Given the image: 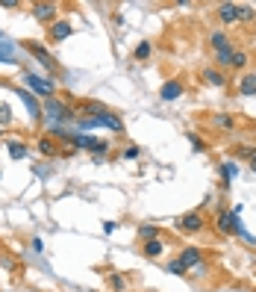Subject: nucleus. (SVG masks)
I'll use <instances>...</instances> for the list:
<instances>
[{
    "instance_id": "obj_18",
    "label": "nucleus",
    "mask_w": 256,
    "mask_h": 292,
    "mask_svg": "<svg viewBox=\"0 0 256 292\" xmlns=\"http://www.w3.org/2000/svg\"><path fill=\"white\" fill-rule=\"evenodd\" d=\"M233 48H227V51H218L215 53V62H218V65H221V68H227V65H233Z\"/></svg>"
},
{
    "instance_id": "obj_9",
    "label": "nucleus",
    "mask_w": 256,
    "mask_h": 292,
    "mask_svg": "<svg viewBox=\"0 0 256 292\" xmlns=\"http://www.w3.org/2000/svg\"><path fill=\"white\" fill-rule=\"evenodd\" d=\"M68 35H71V24H68V21H56V24L50 27V38H53V41H65Z\"/></svg>"
},
{
    "instance_id": "obj_30",
    "label": "nucleus",
    "mask_w": 256,
    "mask_h": 292,
    "mask_svg": "<svg viewBox=\"0 0 256 292\" xmlns=\"http://www.w3.org/2000/svg\"><path fill=\"white\" fill-rule=\"evenodd\" d=\"M3 9H18V0H0Z\"/></svg>"
},
{
    "instance_id": "obj_34",
    "label": "nucleus",
    "mask_w": 256,
    "mask_h": 292,
    "mask_svg": "<svg viewBox=\"0 0 256 292\" xmlns=\"http://www.w3.org/2000/svg\"><path fill=\"white\" fill-rule=\"evenodd\" d=\"M253 172H256V169H253Z\"/></svg>"
},
{
    "instance_id": "obj_16",
    "label": "nucleus",
    "mask_w": 256,
    "mask_h": 292,
    "mask_svg": "<svg viewBox=\"0 0 256 292\" xmlns=\"http://www.w3.org/2000/svg\"><path fill=\"white\" fill-rule=\"evenodd\" d=\"M221 174H224V180H227V183H233V180L239 177V165H236V162H224Z\"/></svg>"
},
{
    "instance_id": "obj_17",
    "label": "nucleus",
    "mask_w": 256,
    "mask_h": 292,
    "mask_svg": "<svg viewBox=\"0 0 256 292\" xmlns=\"http://www.w3.org/2000/svg\"><path fill=\"white\" fill-rule=\"evenodd\" d=\"M162 248H165V245H162V239L144 242V254H147V257H159V254H162Z\"/></svg>"
},
{
    "instance_id": "obj_14",
    "label": "nucleus",
    "mask_w": 256,
    "mask_h": 292,
    "mask_svg": "<svg viewBox=\"0 0 256 292\" xmlns=\"http://www.w3.org/2000/svg\"><path fill=\"white\" fill-rule=\"evenodd\" d=\"M239 92L244 95V98H253V95H256V74H247V77L241 80Z\"/></svg>"
},
{
    "instance_id": "obj_15",
    "label": "nucleus",
    "mask_w": 256,
    "mask_h": 292,
    "mask_svg": "<svg viewBox=\"0 0 256 292\" xmlns=\"http://www.w3.org/2000/svg\"><path fill=\"white\" fill-rule=\"evenodd\" d=\"M203 83H209V86H224L227 80H224V74H221V71L206 68V71H203Z\"/></svg>"
},
{
    "instance_id": "obj_24",
    "label": "nucleus",
    "mask_w": 256,
    "mask_h": 292,
    "mask_svg": "<svg viewBox=\"0 0 256 292\" xmlns=\"http://www.w3.org/2000/svg\"><path fill=\"white\" fill-rule=\"evenodd\" d=\"M233 65H236V68H244V65H247V53L236 51L233 53Z\"/></svg>"
},
{
    "instance_id": "obj_25",
    "label": "nucleus",
    "mask_w": 256,
    "mask_h": 292,
    "mask_svg": "<svg viewBox=\"0 0 256 292\" xmlns=\"http://www.w3.org/2000/svg\"><path fill=\"white\" fill-rule=\"evenodd\" d=\"M147 56H150V45H147V41H141V45L136 48V59H147Z\"/></svg>"
},
{
    "instance_id": "obj_10",
    "label": "nucleus",
    "mask_w": 256,
    "mask_h": 292,
    "mask_svg": "<svg viewBox=\"0 0 256 292\" xmlns=\"http://www.w3.org/2000/svg\"><path fill=\"white\" fill-rule=\"evenodd\" d=\"M53 12H56V3H35L33 6V15L38 21H53Z\"/></svg>"
},
{
    "instance_id": "obj_19",
    "label": "nucleus",
    "mask_w": 256,
    "mask_h": 292,
    "mask_svg": "<svg viewBox=\"0 0 256 292\" xmlns=\"http://www.w3.org/2000/svg\"><path fill=\"white\" fill-rule=\"evenodd\" d=\"M9 156L12 159H24L27 156V145L24 142H9Z\"/></svg>"
},
{
    "instance_id": "obj_4",
    "label": "nucleus",
    "mask_w": 256,
    "mask_h": 292,
    "mask_svg": "<svg viewBox=\"0 0 256 292\" xmlns=\"http://www.w3.org/2000/svg\"><path fill=\"white\" fill-rule=\"evenodd\" d=\"M27 48H30V53H33V56H35V59H38V62H41V65H44L47 71H59L56 59H53V56H50L47 51H44L41 45H27Z\"/></svg>"
},
{
    "instance_id": "obj_27",
    "label": "nucleus",
    "mask_w": 256,
    "mask_h": 292,
    "mask_svg": "<svg viewBox=\"0 0 256 292\" xmlns=\"http://www.w3.org/2000/svg\"><path fill=\"white\" fill-rule=\"evenodd\" d=\"M188 142H191V148H194V151H203V148H206V145H203L197 136H194V133H188Z\"/></svg>"
},
{
    "instance_id": "obj_28",
    "label": "nucleus",
    "mask_w": 256,
    "mask_h": 292,
    "mask_svg": "<svg viewBox=\"0 0 256 292\" xmlns=\"http://www.w3.org/2000/svg\"><path fill=\"white\" fill-rule=\"evenodd\" d=\"M138 154H141V151H138L136 145H130V148H127V151H124V156H127V159H136Z\"/></svg>"
},
{
    "instance_id": "obj_20",
    "label": "nucleus",
    "mask_w": 256,
    "mask_h": 292,
    "mask_svg": "<svg viewBox=\"0 0 256 292\" xmlns=\"http://www.w3.org/2000/svg\"><path fill=\"white\" fill-rule=\"evenodd\" d=\"M138 236L144 242H150V239H159V230H156L153 224H144V227H138Z\"/></svg>"
},
{
    "instance_id": "obj_12",
    "label": "nucleus",
    "mask_w": 256,
    "mask_h": 292,
    "mask_svg": "<svg viewBox=\"0 0 256 292\" xmlns=\"http://www.w3.org/2000/svg\"><path fill=\"white\" fill-rule=\"evenodd\" d=\"M0 62H15V45L9 38H0Z\"/></svg>"
},
{
    "instance_id": "obj_11",
    "label": "nucleus",
    "mask_w": 256,
    "mask_h": 292,
    "mask_svg": "<svg viewBox=\"0 0 256 292\" xmlns=\"http://www.w3.org/2000/svg\"><path fill=\"white\" fill-rule=\"evenodd\" d=\"M180 95H183V86H180V83H174V80L159 89V98H162V101H174V98H180Z\"/></svg>"
},
{
    "instance_id": "obj_6",
    "label": "nucleus",
    "mask_w": 256,
    "mask_h": 292,
    "mask_svg": "<svg viewBox=\"0 0 256 292\" xmlns=\"http://www.w3.org/2000/svg\"><path fill=\"white\" fill-rule=\"evenodd\" d=\"M180 263L186 266V272H188V269H197V266L203 263V257H200V251H197V248H186V251L180 254Z\"/></svg>"
},
{
    "instance_id": "obj_29",
    "label": "nucleus",
    "mask_w": 256,
    "mask_h": 292,
    "mask_svg": "<svg viewBox=\"0 0 256 292\" xmlns=\"http://www.w3.org/2000/svg\"><path fill=\"white\" fill-rule=\"evenodd\" d=\"M109 283H112L115 289H124V277H121V275H112V277H109Z\"/></svg>"
},
{
    "instance_id": "obj_23",
    "label": "nucleus",
    "mask_w": 256,
    "mask_h": 292,
    "mask_svg": "<svg viewBox=\"0 0 256 292\" xmlns=\"http://www.w3.org/2000/svg\"><path fill=\"white\" fill-rule=\"evenodd\" d=\"M256 12L250 9V6H239V21H253Z\"/></svg>"
},
{
    "instance_id": "obj_8",
    "label": "nucleus",
    "mask_w": 256,
    "mask_h": 292,
    "mask_svg": "<svg viewBox=\"0 0 256 292\" xmlns=\"http://www.w3.org/2000/svg\"><path fill=\"white\" fill-rule=\"evenodd\" d=\"M218 18H221L224 24H233V21H239V6H236V3H221Z\"/></svg>"
},
{
    "instance_id": "obj_13",
    "label": "nucleus",
    "mask_w": 256,
    "mask_h": 292,
    "mask_svg": "<svg viewBox=\"0 0 256 292\" xmlns=\"http://www.w3.org/2000/svg\"><path fill=\"white\" fill-rule=\"evenodd\" d=\"M209 45H212V48H215V53H218V51H227V48H230V38H227V33H221V30H218V33L209 35Z\"/></svg>"
},
{
    "instance_id": "obj_31",
    "label": "nucleus",
    "mask_w": 256,
    "mask_h": 292,
    "mask_svg": "<svg viewBox=\"0 0 256 292\" xmlns=\"http://www.w3.org/2000/svg\"><path fill=\"white\" fill-rule=\"evenodd\" d=\"M9 118H12V112L3 106V109H0V121H3V124H9Z\"/></svg>"
},
{
    "instance_id": "obj_1",
    "label": "nucleus",
    "mask_w": 256,
    "mask_h": 292,
    "mask_svg": "<svg viewBox=\"0 0 256 292\" xmlns=\"http://www.w3.org/2000/svg\"><path fill=\"white\" fill-rule=\"evenodd\" d=\"M44 112H47V121H50L53 127H59V121H71V118H74L71 106H68L65 101H59V98H47V103H44Z\"/></svg>"
},
{
    "instance_id": "obj_3",
    "label": "nucleus",
    "mask_w": 256,
    "mask_h": 292,
    "mask_svg": "<svg viewBox=\"0 0 256 292\" xmlns=\"http://www.w3.org/2000/svg\"><path fill=\"white\" fill-rule=\"evenodd\" d=\"M180 230L183 233H197V230H203V216L200 213H186V216H180Z\"/></svg>"
},
{
    "instance_id": "obj_5",
    "label": "nucleus",
    "mask_w": 256,
    "mask_h": 292,
    "mask_svg": "<svg viewBox=\"0 0 256 292\" xmlns=\"http://www.w3.org/2000/svg\"><path fill=\"white\" fill-rule=\"evenodd\" d=\"M15 92H18V95H21V101H24V106L30 109V115H33V118H38V112H41V106H38V101H35V98H33V92H30V89H24V86H18Z\"/></svg>"
},
{
    "instance_id": "obj_22",
    "label": "nucleus",
    "mask_w": 256,
    "mask_h": 292,
    "mask_svg": "<svg viewBox=\"0 0 256 292\" xmlns=\"http://www.w3.org/2000/svg\"><path fill=\"white\" fill-rule=\"evenodd\" d=\"M212 124H215V127H221V130H233V127H236L230 115H215V118H212Z\"/></svg>"
},
{
    "instance_id": "obj_2",
    "label": "nucleus",
    "mask_w": 256,
    "mask_h": 292,
    "mask_svg": "<svg viewBox=\"0 0 256 292\" xmlns=\"http://www.w3.org/2000/svg\"><path fill=\"white\" fill-rule=\"evenodd\" d=\"M24 83L33 89L35 95L53 98V83H50V80H44V77H35V74H24Z\"/></svg>"
},
{
    "instance_id": "obj_21",
    "label": "nucleus",
    "mask_w": 256,
    "mask_h": 292,
    "mask_svg": "<svg viewBox=\"0 0 256 292\" xmlns=\"http://www.w3.org/2000/svg\"><path fill=\"white\" fill-rule=\"evenodd\" d=\"M38 154H44V156H53V154H56V145H53V139H41V142H38Z\"/></svg>"
},
{
    "instance_id": "obj_26",
    "label": "nucleus",
    "mask_w": 256,
    "mask_h": 292,
    "mask_svg": "<svg viewBox=\"0 0 256 292\" xmlns=\"http://www.w3.org/2000/svg\"><path fill=\"white\" fill-rule=\"evenodd\" d=\"M168 272L171 275H186V266H183L180 260H174V263H168Z\"/></svg>"
},
{
    "instance_id": "obj_32",
    "label": "nucleus",
    "mask_w": 256,
    "mask_h": 292,
    "mask_svg": "<svg viewBox=\"0 0 256 292\" xmlns=\"http://www.w3.org/2000/svg\"><path fill=\"white\" fill-rule=\"evenodd\" d=\"M115 230V222H103V233H112Z\"/></svg>"
},
{
    "instance_id": "obj_7",
    "label": "nucleus",
    "mask_w": 256,
    "mask_h": 292,
    "mask_svg": "<svg viewBox=\"0 0 256 292\" xmlns=\"http://www.w3.org/2000/svg\"><path fill=\"white\" fill-rule=\"evenodd\" d=\"M94 118H97V127H109V130H115V133H121V130H124L121 118H115V115H112L109 109H106L103 115H94Z\"/></svg>"
},
{
    "instance_id": "obj_33",
    "label": "nucleus",
    "mask_w": 256,
    "mask_h": 292,
    "mask_svg": "<svg viewBox=\"0 0 256 292\" xmlns=\"http://www.w3.org/2000/svg\"><path fill=\"white\" fill-rule=\"evenodd\" d=\"M250 169H256V151H250Z\"/></svg>"
}]
</instances>
